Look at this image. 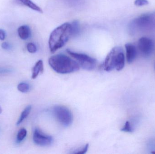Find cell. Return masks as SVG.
I'll return each mask as SVG.
<instances>
[{"instance_id": "6da1fadb", "label": "cell", "mask_w": 155, "mask_h": 154, "mask_svg": "<svg viewBox=\"0 0 155 154\" xmlns=\"http://www.w3.org/2000/svg\"><path fill=\"white\" fill-rule=\"evenodd\" d=\"M72 37L71 24L65 23L55 28L50 34L49 46L51 53L62 48Z\"/></svg>"}, {"instance_id": "7a4b0ae2", "label": "cell", "mask_w": 155, "mask_h": 154, "mask_svg": "<svg viewBox=\"0 0 155 154\" xmlns=\"http://www.w3.org/2000/svg\"><path fill=\"white\" fill-rule=\"evenodd\" d=\"M49 64L53 70L60 74L72 73L80 69L76 61L64 54H56L52 56L49 58Z\"/></svg>"}, {"instance_id": "3957f363", "label": "cell", "mask_w": 155, "mask_h": 154, "mask_svg": "<svg viewBox=\"0 0 155 154\" xmlns=\"http://www.w3.org/2000/svg\"><path fill=\"white\" fill-rule=\"evenodd\" d=\"M125 65V56L124 50L120 47L112 49L106 57L104 62V69L110 71L114 69L120 71Z\"/></svg>"}, {"instance_id": "277c9868", "label": "cell", "mask_w": 155, "mask_h": 154, "mask_svg": "<svg viewBox=\"0 0 155 154\" xmlns=\"http://www.w3.org/2000/svg\"><path fill=\"white\" fill-rule=\"evenodd\" d=\"M53 112L57 121L62 125L67 127L72 124L73 115L68 108L64 106L57 105L54 107Z\"/></svg>"}, {"instance_id": "5b68a950", "label": "cell", "mask_w": 155, "mask_h": 154, "mask_svg": "<svg viewBox=\"0 0 155 154\" xmlns=\"http://www.w3.org/2000/svg\"><path fill=\"white\" fill-rule=\"evenodd\" d=\"M68 54L76 60L80 67L87 71H92L95 68L96 60L84 53H78L69 49L66 50Z\"/></svg>"}, {"instance_id": "8992f818", "label": "cell", "mask_w": 155, "mask_h": 154, "mask_svg": "<svg viewBox=\"0 0 155 154\" xmlns=\"http://www.w3.org/2000/svg\"><path fill=\"white\" fill-rule=\"evenodd\" d=\"M137 47L139 52L143 56L148 57L153 51L154 43L150 38L142 37L138 41Z\"/></svg>"}, {"instance_id": "52a82bcc", "label": "cell", "mask_w": 155, "mask_h": 154, "mask_svg": "<svg viewBox=\"0 0 155 154\" xmlns=\"http://www.w3.org/2000/svg\"><path fill=\"white\" fill-rule=\"evenodd\" d=\"M155 14L152 13L145 14L134 19L131 26H134L139 29H144L153 23L155 19Z\"/></svg>"}, {"instance_id": "ba28073f", "label": "cell", "mask_w": 155, "mask_h": 154, "mask_svg": "<svg viewBox=\"0 0 155 154\" xmlns=\"http://www.w3.org/2000/svg\"><path fill=\"white\" fill-rule=\"evenodd\" d=\"M33 140L35 144L41 146H49L53 142L51 136L45 134L37 128L34 132Z\"/></svg>"}, {"instance_id": "9c48e42d", "label": "cell", "mask_w": 155, "mask_h": 154, "mask_svg": "<svg viewBox=\"0 0 155 154\" xmlns=\"http://www.w3.org/2000/svg\"><path fill=\"white\" fill-rule=\"evenodd\" d=\"M126 51V58L127 63H132L136 58L137 51L135 45L131 43H126L125 45Z\"/></svg>"}, {"instance_id": "30bf717a", "label": "cell", "mask_w": 155, "mask_h": 154, "mask_svg": "<svg viewBox=\"0 0 155 154\" xmlns=\"http://www.w3.org/2000/svg\"><path fill=\"white\" fill-rule=\"evenodd\" d=\"M18 34L22 40L28 39L31 36V30L28 25H22L18 29Z\"/></svg>"}, {"instance_id": "8fae6325", "label": "cell", "mask_w": 155, "mask_h": 154, "mask_svg": "<svg viewBox=\"0 0 155 154\" xmlns=\"http://www.w3.org/2000/svg\"><path fill=\"white\" fill-rule=\"evenodd\" d=\"M44 71L43 62L42 60H39L36 62L32 69V78H36L39 73H42Z\"/></svg>"}, {"instance_id": "7c38bea8", "label": "cell", "mask_w": 155, "mask_h": 154, "mask_svg": "<svg viewBox=\"0 0 155 154\" xmlns=\"http://www.w3.org/2000/svg\"><path fill=\"white\" fill-rule=\"evenodd\" d=\"M21 3L25 6L31 8L34 11H36L38 12L42 13L43 11L39 6L32 2L31 0H19Z\"/></svg>"}, {"instance_id": "4fadbf2b", "label": "cell", "mask_w": 155, "mask_h": 154, "mask_svg": "<svg viewBox=\"0 0 155 154\" xmlns=\"http://www.w3.org/2000/svg\"><path fill=\"white\" fill-rule=\"evenodd\" d=\"M31 108L32 107L31 105L27 106L25 108L24 110L23 111V112L21 114L19 120L17 121V123H16V125L17 126L19 125L29 116L31 110Z\"/></svg>"}, {"instance_id": "5bb4252c", "label": "cell", "mask_w": 155, "mask_h": 154, "mask_svg": "<svg viewBox=\"0 0 155 154\" xmlns=\"http://www.w3.org/2000/svg\"><path fill=\"white\" fill-rule=\"evenodd\" d=\"M72 36H76L80 32V24L78 20H74L71 24Z\"/></svg>"}, {"instance_id": "9a60e30c", "label": "cell", "mask_w": 155, "mask_h": 154, "mask_svg": "<svg viewBox=\"0 0 155 154\" xmlns=\"http://www.w3.org/2000/svg\"><path fill=\"white\" fill-rule=\"evenodd\" d=\"M26 135H27V131L26 129L24 128H21L17 134V138H16L17 143L22 142L26 137Z\"/></svg>"}, {"instance_id": "2e32d148", "label": "cell", "mask_w": 155, "mask_h": 154, "mask_svg": "<svg viewBox=\"0 0 155 154\" xmlns=\"http://www.w3.org/2000/svg\"><path fill=\"white\" fill-rule=\"evenodd\" d=\"M17 89L20 92L22 93H26L30 90V86L26 83H20L17 86Z\"/></svg>"}, {"instance_id": "e0dca14e", "label": "cell", "mask_w": 155, "mask_h": 154, "mask_svg": "<svg viewBox=\"0 0 155 154\" xmlns=\"http://www.w3.org/2000/svg\"><path fill=\"white\" fill-rule=\"evenodd\" d=\"M88 147H89V145L88 144L84 146H83L82 148H79L76 149L75 151H74L72 153L73 154H84L86 153L88 150Z\"/></svg>"}, {"instance_id": "ac0fdd59", "label": "cell", "mask_w": 155, "mask_h": 154, "mask_svg": "<svg viewBox=\"0 0 155 154\" xmlns=\"http://www.w3.org/2000/svg\"><path fill=\"white\" fill-rule=\"evenodd\" d=\"M26 48H27V50L30 53H34L37 51V49L36 45L32 42L28 43Z\"/></svg>"}, {"instance_id": "d6986e66", "label": "cell", "mask_w": 155, "mask_h": 154, "mask_svg": "<svg viewBox=\"0 0 155 154\" xmlns=\"http://www.w3.org/2000/svg\"><path fill=\"white\" fill-rule=\"evenodd\" d=\"M121 131L127 133H132L133 132V128L131 127L130 122L127 121L124 127L121 129Z\"/></svg>"}, {"instance_id": "ffe728a7", "label": "cell", "mask_w": 155, "mask_h": 154, "mask_svg": "<svg viewBox=\"0 0 155 154\" xmlns=\"http://www.w3.org/2000/svg\"><path fill=\"white\" fill-rule=\"evenodd\" d=\"M149 2L147 0H135L134 5L137 6H142L147 5Z\"/></svg>"}, {"instance_id": "44dd1931", "label": "cell", "mask_w": 155, "mask_h": 154, "mask_svg": "<svg viewBox=\"0 0 155 154\" xmlns=\"http://www.w3.org/2000/svg\"><path fill=\"white\" fill-rule=\"evenodd\" d=\"M12 70L5 68H0V74H7L12 72Z\"/></svg>"}, {"instance_id": "7402d4cb", "label": "cell", "mask_w": 155, "mask_h": 154, "mask_svg": "<svg viewBox=\"0 0 155 154\" xmlns=\"http://www.w3.org/2000/svg\"><path fill=\"white\" fill-rule=\"evenodd\" d=\"M1 46H2V48L5 50H9L11 48V46L10 43H8L6 42H3Z\"/></svg>"}, {"instance_id": "603a6c76", "label": "cell", "mask_w": 155, "mask_h": 154, "mask_svg": "<svg viewBox=\"0 0 155 154\" xmlns=\"http://www.w3.org/2000/svg\"><path fill=\"white\" fill-rule=\"evenodd\" d=\"M5 38V33L3 30L0 29V40H4Z\"/></svg>"}, {"instance_id": "cb8c5ba5", "label": "cell", "mask_w": 155, "mask_h": 154, "mask_svg": "<svg viewBox=\"0 0 155 154\" xmlns=\"http://www.w3.org/2000/svg\"><path fill=\"white\" fill-rule=\"evenodd\" d=\"M2 108H1V106H0V114L2 113Z\"/></svg>"}, {"instance_id": "d4e9b609", "label": "cell", "mask_w": 155, "mask_h": 154, "mask_svg": "<svg viewBox=\"0 0 155 154\" xmlns=\"http://www.w3.org/2000/svg\"><path fill=\"white\" fill-rule=\"evenodd\" d=\"M152 153L155 154V151H154V152H152Z\"/></svg>"}, {"instance_id": "484cf974", "label": "cell", "mask_w": 155, "mask_h": 154, "mask_svg": "<svg viewBox=\"0 0 155 154\" xmlns=\"http://www.w3.org/2000/svg\"></svg>"}]
</instances>
